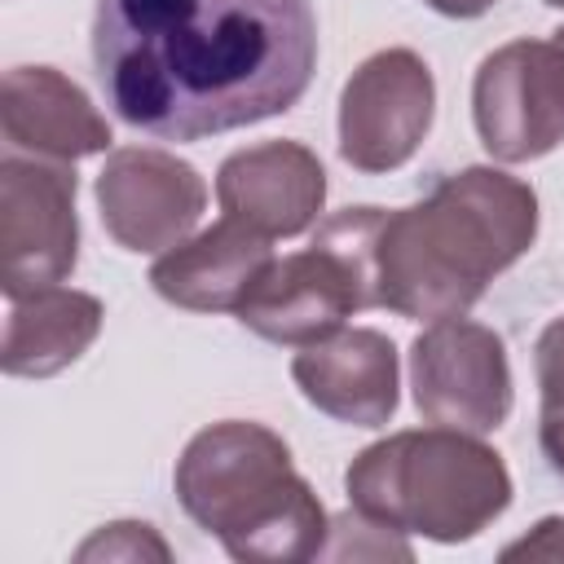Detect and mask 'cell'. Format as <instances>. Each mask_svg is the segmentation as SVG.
<instances>
[{
    "label": "cell",
    "instance_id": "cell-1",
    "mask_svg": "<svg viewBox=\"0 0 564 564\" xmlns=\"http://www.w3.org/2000/svg\"><path fill=\"white\" fill-rule=\"evenodd\" d=\"M93 66L128 128L203 141L304 97L317 18L308 0H97Z\"/></svg>",
    "mask_w": 564,
    "mask_h": 564
},
{
    "label": "cell",
    "instance_id": "cell-2",
    "mask_svg": "<svg viewBox=\"0 0 564 564\" xmlns=\"http://www.w3.org/2000/svg\"><path fill=\"white\" fill-rule=\"evenodd\" d=\"M538 238V194L502 167H463L375 229V308L463 317Z\"/></svg>",
    "mask_w": 564,
    "mask_h": 564
},
{
    "label": "cell",
    "instance_id": "cell-3",
    "mask_svg": "<svg viewBox=\"0 0 564 564\" xmlns=\"http://www.w3.org/2000/svg\"><path fill=\"white\" fill-rule=\"evenodd\" d=\"M172 485L185 516L242 564H300L330 538L326 507L264 423L225 419L194 432Z\"/></svg>",
    "mask_w": 564,
    "mask_h": 564
},
{
    "label": "cell",
    "instance_id": "cell-4",
    "mask_svg": "<svg viewBox=\"0 0 564 564\" xmlns=\"http://www.w3.org/2000/svg\"><path fill=\"white\" fill-rule=\"evenodd\" d=\"M348 502L427 542H467L511 507L498 449L458 427H410L366 445L344 471Z\"/></svg>",
    "mask_w": 564,
    "mask_h": 564
},
{
    "label": "cell",
    "instance_id": "cell-5",
    "mask_svg": "<svg viewBox=\"0 0 564 564\" xmlns=\"http://www.w3.org/2000/svg\"><path fill=\"white\" fill-rule=\"evenodd\" d=\"M383 207H344L326 216L295 256H273L238 304V322L286 348L335 335L352 313L375 308V229Z\"/></svg>",
    "mask_w": 564,
    "mask_h": 564
},
{
    "label": "cell",
    "instance_id": "cell-6",
    "mask_svg": "<svg viewBox=\"0 0 564 564\" xmlns=\"http://www.w3.org/2000/svg\"><path fill=\"white\" fill-rule=\"evenodd\" d=\"M75 167L18 154L0 159V282L9 300L62 286L79 260Z\"/></svg>",
    "mask_w": 564,
    "mask_h": 564
},
{
    "label": "cell",
    "instance_id": "cell-7",
    "mask_svg": "<svg viewBox=\"0 0 564 564\" xmlns=\"http://www.w3.org/2000/svg\"><path fill=\"white\" fill-rule=\"evenodd\" d=\"M410 388L427 423L458 432H498L511 414V361L498 330L441 317L410 344Z\"/></svg>",
    "mask_w": 564,
    "mask_h": 564
},
{
    "label": "cell",
    "instance_id": "cell-8",
    "mask_svg": "<svg viewBox=\"0 0 564 564\" xmlns=\"http://www.w3.org/2000/svg\"><path fill=\"white\" fill-rule=\"evenodd\" d=\"M480 145L498 163H529L564 141V53L555 40L494 48L471 84Z\"/></svg>",
    "mask_w": 564,
    "mask_h": 564
},
{
    "label": "cell",
    "instance_id": "cell-9",
    "mask_svg": "<svg viewBox=\"0 0 564 564\" xmlns=\"http://www.w3.org/2000/svg\"><path fill=\"white\" fill-rule=\"evenodd\" d=\"M436 79L414 48H379L339 93V159L357 172H397L432 128Z\"/></svg>",
    "mask_w": 564,
    "mask_h": 564
},
{
    "label": "cell",
    "instance_id": "cell-10",
    "mask_svg": "<svg viewBox=\"0 0 564 564\" xmlns=\"http://www.w3.org/2000/svg\"><path fill=\"white\" fill-rule=\"evenodd\" d=\"M97 212L106 234L137 256H163L185 242L207 212V181L194 163L154 145L110 150L97 172Z\"/></svg>",
    "mask_w": 564,
    "mask_h": 564
},
{
    "label": "cell",
    "instance_id": "cell-11",
    "mask_svg": "<svg viewBox=\"0 0 564 564\" xmlns=\"http://www.w3.org/2000/svg\"><path fill=\"white\" fill-rule=\"evenodd\" d=\"M220 216L264 238H295L317 225L326 203V167L300 141H260L234 150L216 172Z\"/></svg>",
    "mask_w": 564,
    "mask_h": 564
},
{
    "label": "cell",
    "instance_id": "cell-12",
    "mask_svg": "<svg viewBox=\"0 0 564 564\" xmlns=\"http://www.w3.org/2000/svg\"><path fill=\"white\" fill-rule=\"evenodd\" d=\"M291 379L308 405L352 427H383L397 414V344L370 326H339L335 335L304 344L291 361Z\"/></svg>",
    "mask_w": 564,
    "mask_h": 564
},
{
    "label": "cell",
    "instance_id": "cell-13",
    "mask_svg": "<svg viewBox=\"0 0 564 564\" xmlns=\"http://www.w3.org/2000/svg\"><path fill=\"white\" fill-rule=\"evenodd\" d=\"M0 128L9 150L75 163L110 150V123L88 93L53 66H13L0 84Z\"/></svg>",
    "mask_w": 564,
    "mask_h": 564
},
{
    "label": "cell",
    "instance_id": "cell-14",
    "mask_svg": "<svg viewBox=\"0 0 564 564\" xmlns=\"http://www.w3.org/2000/svg\"><path fill=\"white\" fill-rule=\"evenodd\" d=\"M273 264V238L220 216L212 229L167 247L150 264V286L189 313H238L256 278Z\"/></svg>",
    "mask_w": 564,
    "mask_h": 564
},
{
    "label": "cell",
    "instance_id": "cell-15",
    "mask_svg": "<svg viewBox=\"0 0 564 564\" xmlns=\"http://www.w3.org/2000/svg\"><path fill=\"white\" fill-rule=\"evenodd\" d=\"M101 322V300L75 286H44L35 295L9 300L0 366L13 379H48L93 348Z\"/></svg>",
    "mask_w": 564,
    "mask_h": 564
},
{
    "label": "cell",
    "instance_id": "cell-16",
    "mask_svg": "<svg viewBox=\"0 0 564 564\" xmlns=\"http://www.w3.org/2000/svg\"><path fill=\"white\" fill-rule=\"evenodd\" d=\"M533 366H538V392H542L538 441H542L546 463L564 476V313L546 322V330L538 335Z\"/></svg>",
    "mask_w": 564,
    "mask_h": 564
},
{
    "label": "cell",
    "instance_id": "cell-17",
    "mask_svg": "<svg viewBox=\"0 0 564 564\" xmlns=\"http://www.w3.org/2000/svg\"><path fill=\"white\" fill-rule=\"evenodd\" d=\"M322 560H414V551L401 542V529L348 507L339 520H330V542L322 546Z\"/></svg>",
    "mask_w": 564,
    "mask_h": 564
},
{
    "label": "cell",
    "instance_id": "cell-18",
    "mask_svg": "<svg viewBox=\"0 0 564 564\" xmlns=\"http://www.w3.org/2000/svg\"><path fill=\"white\" fill-rule=\"evenodd\" d=\"M172 560V546L154 533V524L145 520H115L101 524L88 542H79L75 560Z\"/></svg>",
    "mask_w": 564,
    "mask_h": 564
},
{
    "label": "cell",
    "instance_id": "cell-19",
    "mask_svg": "<svg viewBox=\"0 0 564 564\" xmlns=\"http://www.w3.org/2000/svg\"><path fill=\"white\" fill-rule=\"evenodd\" d=\"M423 4H432V9L445 13V18H480V13H489L498 0H423Z\"/></svg>",
    "mask_w": 564,
    "mask_h": 564
},
{
    "label": "cell",
    "instance_id": "cell-20",
    "mask_svg": "<svg viewBox=\"0 0 564 564\" xmlns=\"http://www.w3.org/2000/svg\"><path fill=\"white\" fill-rule=\"evenodd\" d=\"M551 40H555V44H560V53H564V26H560V31H551Z\"/></svg>",
    "mask_w": 564,
    "mask_h": 564
},
{
    "label": "cell",
    "instance_id": "cell-21",
    "mask_svg": "<svg viewBox=\"0 0 564 564\" xmlns=\"http://www.w3.org/2000/svg\"><path fill=\"white\" fill-rule=\"evenodd\" d=\"M546 4H551V9H564V0H546Z\"/></svg>",
    "mask_w": 564,
    "mask_h": 564
}]
</instances>
